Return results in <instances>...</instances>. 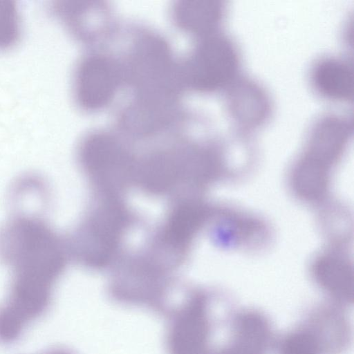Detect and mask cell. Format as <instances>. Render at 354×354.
I'll return each mask as SVG.
<instances>
[{"instance_id":"obj_2","label":"cell","mask_w":354,"mask_h":354,"mask_svg":"<svg viewBox=\"0 0 354 354\" xmlns=\"http://www.w3.org/2000/svg\"><path fill=\"white\" fill-rule=\"evenodd\" d=\"M237 51L225 37L210 36L201 41L185 64V77L194 87L216 89L228 82L238 66Z\"/></svg>"},{"instance_id":"obj_10","label":"cell","mask_w":354,"mask_h":354,"mask_svg":"<svg viewBox=\"0 0 354 354\" xmlns=\"http://www.w3.org/2000/svg\"><path fill=\"white\" fill-rule=\"evenodd\" d=\"M277 354H322L319 348L306 328H299L286 334L279 342Z\"/></svg>"},{"instance_id":"obj_5","label":"cell","mask_w":354,"mask_h":354,"mask_svg":"<svg viewBox=\"0 0 354 354\" xmlns=\"http://www.w3.org/2000/svg\"><path fill=\"white\" fill-rule=\"evenodd\" d=\"M305 326L313 336L322 354H340L348 346L350 325L340 305L317 307L311 312Z\"/></svg>"},{"instance_id":"obj_9","label":"cell","mask_w":354,"mask_h":354,"mask_svg":"<svg viewBox=\"0 0 354 354\" xmlns=\"http://www.w3.org/2000/svg\"><path fill=\"white\" fill-rule=\"evenodd\" d=\"M21 18L15 1L0 0V50L15 45L21 35Z\"/></svg>"},{"instance_id":"obj_8","label":"cell","mask_w":354,"mask_h":354,"mask_svg":"<svg viewBox=\"0 0 354 354\" xmlns=\"http://www.w3.org/2000/svg\"><path fill=\"white\" fill-rule=\"evenodd\" d=\"M223 6L217 1H193L178 5L175 8L177 23L191 31L205 33L221 21Z\"/></svg>"},{"instance_id":"obj_11","label":"cell","mask_w":354,"mask_h":354,"mask_svg":"<svg viewBox=\"0 0 354 354\" xmlns=\"http://www.w3.org/2000/svg\"><path fill=\"white\" fill-rule=\"evenodd\" d=\"M43 354H64V353L60 351H46Z\"/></svg>"},{"instance_id":"obj_7","label":"cell","mask_w":354,"mask_h":354,"mask_svg":"<svg viewBox=\"0 0 354 354\" xmlns=\"http://www.w3.org/2000/svg\"><path fill=\"white\" fill-rule=\"evenodd\" d=\"M230 101L234 117L245 124H259L267 115V97L252 82L245 81L237 84L232 90Z\"/></svg>"},{"instance_id":"obj_4","label":"cell","mask_w":354,"mask_h":354,"mask_svg":"<svg viewBox=\"0 0 354 354\" xmlns=\"http://www.w3.org/2000/svg\"><path fill=\"white\" fill-rule=\"evenodd\" d=\"M272 342L270 321L256 310L238 313L230 333L218 354H268Z\"/></svg>"},{"instance_id":"obj_3","label":"cell","mask_w":354,"mask_h":354,"mask_svg":"<svg viewBox=\"0 0 354 354\" xmlns=\"http://www.w3.org/2000/svg\"><path fill=\"white\" fill-rule=\"evenodd\" d=\"M115 66L109 59L94 56L82 59L74 75V93L84 106H97L109 99L117 83Z\"/></svg>"},{"instance_id":"obj_1","label":"cell","mask_w":354,"mask_h":354,"mask_svg":"<svg viewBox=\"0 0 354 354\" xmlns=\"http://www.w3.org/2000/svg\"><path fill=\"white\" fill-rule=\"evenodd\" d=\"M0 257L11 269L10 287L35 296L52 295L64 264L54 232L29 216L15 218L1 230Z\"/></svg>"},{"instance_id":"obj_6","label":"cell","mask_w":354,"mask_h":354,"mask_svg":"<svg viewBox=\"0 0 354 354\" xmlns=\"http://www.w3.org/2000/svg\"><path fill=\"white\" fill-rule=\"evenodd\" d=\"M313 82L320 93L335 100H348L353 95V72L348 64L336 58L318 62L312 71Z\"/></svg>"}]
</instances>
